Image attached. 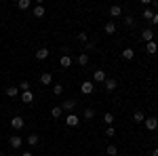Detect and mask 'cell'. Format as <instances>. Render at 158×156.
I'll return each instance as SVG.
<instances>
[{"instance_id": "cell-1", "label": "cell", "mask_w": 158, "mask_h": 156, "mask_svg": "<svg viewBox=\"0 0 158 156\" xmlns=\"http://www.w3.org/2000/svg\"><path fill=\"white\" fill-rule=\"evenodd\" d=\"M93 91H95V82L93 80H85L80 84V93L82 95H93Z\"/></svg>"}, {"instance_id": "cell-2", "label": "cell", "mask_w": 158, "mask_h": 156, "mask_svg": "<svg viewBox=\"0 0 158 156\" xmlns=\"http://www.w3.org/2000/svg\"><path fill=\"white\" fill-rule=\"evenodd\" d=\"M143 127H146L148 131H152V133L158 131V118H156V116H150V118H146V120H143Z\"/></svg>"}, {"instance_id": "cell-3", "label": "cell", "mask_w": 158, "mask_h": 156, "mask_svg": "<svg viewBox=\"0 0 158 156\" xmlns=\"http://www.w3.org/2000/svg\"><path fill=\"white\" fill-rule=\"evenodd\" d=\"M49 55H51V51L47 47H40V48H36V51H34V57H36L38 61H44Z\"/></svg>"}, {"instance_id": "cell-4", "label": "cell", "mask_w": 158, "mask_h": 156, "mask_svg": "<svg viewBox=\"0 0 158 156\" xmlns=\"http://www.w3.org/2000/svg\"><path fill=\"white\" fill-rule=\"evenodd\" d=\"M11 127L15 129V131H21V129L25 127V120L21 118V116H13L11 118Z\"/></svg>"}, {"instance_id": "cell-5", "label": "cell", "mask_w": 158, "mask_h": 156, "mask_svg": "<svg viewBox=\"0 0 158 156\" xmlns=\"http://www.w3.org/2000/svg\"><path fill=\"white\" fill-rule=\"evenodd\" d=\"M9 145L15 148V150H19V148L23 145V137H19V135H11V137H9Z\"/></svg>"}, {"instance_id": "cell-6", "label": "cell", "mask_w": 158, "mask_h": 156, "mask_svg": "<svg viewBox=\"0 0 158 156\" xmlns=\"http://www.w3.org/2000/svg\"><path fill=\"white\" fill-rule=\"evenodd\" d=\"M78 122H80V116H76L74 112H70V114L65 116V124H68V127H78Z\"/></svg>"}, {"instance_id": "cell-7", "label": "cell", "mask_w": 158, "mask_h": 156, "mask_svg": "<svg viewBox=\"0 0 158 156\" xmlns=\"http://www.w3.org/2000/svg\"><path fill=\"white\" fill-rule=\"evenodd\" d=\"M106 78H108V76H106V72H103V70H95V72H93V82H106Z\"/></svg>"}, {"instance_id": "cell-8", "label": "cell", "mask_w": 158, "mask_h": 156, "mask_svg": "<svg viewBox=\"0 0 158 156\" xmlns=\"http://www.w3.org/2000/svg\"><path fill=\"white\" fill-rule=\"evenodd\" d=\"M74 108H76V99H68V101H63V103H61V110H63V112H68V114H70Z\"/></svg>"}, {"instance_id": "cell-9", "label": "cell", "mask_w": 158, "mask_h": 156, "mask_svg": "<svg viewBox=\"0 0 158 156\" xmlns=\"http://www.w3.org/2000/svg\"><path fill=\"white\" fill-rule=\"evenodd\" d=\"M141 40H143V42H152V40H154V32H152V27H146V30L141 32Z\"/></svg>"}, {"instance_id": "cell-10", "label": "cell", "mask_w": 158, "mask_h": 156, "mask_svg": "<svg viewBox=\"0 0 158 156\" xmlns=\"http://www.w3.org/2000/svg\"><path fill=\"white\" fill-rule=\"evenodd\" d=\"M6 97H11V99H15V97H19V86H15V84H11V86H6Z\"/></svg>"}, {"instance_id": "cell-11", "label": "cell", "mask_w": 158, "mask_h": 156, "mask_svg": "<svg viewBox=\"0 0 158 156\" xmlns=\"http://www.w3.org/2000/svg\"><path fill=\"white\" fill-rule=\"evenodd\" d=\"M122 59H127V61H131V59H135V48H131V47H127L124 51H122Z\"/></svg>"}, {"instance_id": "cell-12", "label": "cell", "mask_w": 158, "mask_h": 156, "mask_svg": "<svg viewBox=\"0 0 158 156\" xmlns=\"http://www.w3.org/2000/svg\"><path fill=\"white\" fill-rule=\"evenodd\" d=\"M106 89H108V91H116V86H118V80H116V78H106Z\"/></svg>"}, {"instance_id": "cell-13", "label": "cell", "mask_w": 158, "mask_h": 156, "mask_svg": "<svg viewBox=\"0 0 158 156\" xmlns=\"http://www.w3.org/2000/svg\"><path fill=\"white\" fill-rule=\"evenodd\" d=\"M21 101H23V103H32V101H34V93H32V91H23V93H21Z\"/></svg>"}, {"instance_id": "cell-14", "label": "cell", "mask_w": 158, "mask_h": 156, "mask_svg": "<svg viewBox=\"0 0 158 156\" xmlns=\"http://www.w3.org/2000/svg\"><path fill=\"white\" fill-rule=\"evenodd\" d=\"M32 6V0H17V9L19 11H27Z\"/></svg>"}, {"instance_id": "cell-15", "label": "cell", "mask_w": 158, "mask_h": 156, "mask_svg": "<svg viewBox=\"0 0 158 156\" xmlns=\"http://www.w3.org/2000/svg\"><path fill=\"white\" fill-rule=\"evenodd\" d=\"M146 51L150 53V55H156L158 53V44L154 42V40H152V42H146Z\"/></svg>"}, {"instance_id": "cell-16", "label": "cell", "mask_w": 158, "mask_h": 156, "mask_svg": "<svg viewBox=\"0 0 158 156\" xmlns=\"http://www.w3.org/2000/svg\"><path fill=\"white\" fill-rule=\"evenodd\" d=\"M59 63H61V68H70V65H72V57H70V55H61Z\"/></svg>"}, {"instance_id": "cell-17", "label": "cell", "mask_w": 158, "mask_h": 156, "mask_svg": "<svg viewBox=\"0 0 158 156\" xmlns=\"http://www.w3.org/2000/svg\"><path fill=\"white\" fill-rule=\"evenodd\" d=\"M110 15H112V17H120L122 15V6H118V4L110 6Z\"/></svg>"}, {"instance_id": "cell-18", "label": "cell", "mask_w": 158, "mask_h": 156, "mask_svg": "<svg viewBox=\"0 0 158 156\" xmlns=\"http://www.w3.org/2000/svg\"><path fill=\"white\" fill-rule=\"evenodd\" d=\"M103 32H106V34H116V23H114V21H108L106 27H103Z\"/></svg>"}, {"instance_id": "cell-19", "label": "cell", "mask_w": 158, "mask_h": 156, "mask_svg": "<svg viewBox=\"0 0 158 156\" xmlns=\"http://www.w3.org/2000/svg\"><path fill=\"white\" fill-rule=\"evenodd\" d=\"M40 82H42V84H51V82H53V74H51V72H44L42 76H40Z\"/></svg>"}, {"instance_id": "cell-20", "label": "cell", "mask_w": 158, "mask_h": 156, "mask_svg": "<svg viewBox=\"0 0 158 156\" xmlns=\"http://www.w3.org/2000/svg\"><path fill=\"white\" fill-rule=\"evenodd\" d=\"M133 120H135V122H137V124H141V122H143V120H146V114H143V112H139V110H137V112H135V114H133Z\"/></svg>"}, {"instance_id": "cell-21", "label": "cell", "mask_w": 158, "mask_h": 156, "mask_svg": "<svg viewBox=\"0 0 158 156\" xmlns=\"http://www.w3.org/2000/svg\"><path fill=\"white\" fill-rule=\"evenodd\" d=\"M34 17H38V19L44 17V6H42V4H36V6H34Z\"/></svg>"}, {"instance_id": "cell-22", "label": "cell", "mask_w": 158, "mask_h": 156, "mask_svg": "<svg viewBox=\"0 0 158 156\" xmlns=\"http://www.w3.org/2000/svg\"><path fill=\"white\" fill-rule=\"evenodd\" d=\"M103 122H106L108 127H112V124H114V114H112V112H106V114H103Z\"/></svg>"}, {"instance_id": "cell-23", "label": "cell", "mask_w": 158, "mask_h": 156, "mask_svg": "<svg viewBox=\"0 0 158 156\" xmlns=\"http://www.w3.org/2000/svg\"><path fill=\"white\" fill-rule=\"evenodd\" d=\"M106 154L108 156H118V148H116L114 144H110L108 148H106Z\"/></svg>"}, {"instance_id": "cell-24", "label": "cell", "mask_w": 158, "mask_h": 156, "mask_svg": "<svg viewBox=\"0 0 158 156\" xmlns=\"http://www.w3.org/2000/svg\"><path fill=\"white\" fill-rule=\"evenodd\" d=\"M25 141H27L30 145H36L38 141H40V137H38L36 133H32V135H27V139H25Z\"/></svg>"}, {"instance_id": "cell-25", "label": "cell", "mask_w": 158, "mask_h": 156, "mask_svg": "<svg viewBox=\"0 0 158 156\" xmlns=\"http://www.w3.org/2000/svg\"><path fill=\"white\" fill-rule=\"evenodd\" d=\"M61 114H63V110H61V106H55V108H51V116H53V118H59Z\"/></svg>"}, {"instance_id": "cell-26", "label": "cell", "mask_w": 158, "mask_h": 156, "mask_svg": "<svg viewBox=\"0 0 158 156\" xmlns=\"http://www.w3.org/2000/svg\"><path fill=\"white\" fill-rule=\"evenodd\" d=\"M78 63H80L82 68L89 65V55H86V53H80V55H78Z\"/></svg>"}, {"instance_id": "cell-27", "label": "cell", "mask_w": 158, "mask_h": 156, "mask_svg": "<svg viewBox=\"0 0 158 156\" xmlns=\"http://www.w3.org/2000/svg\"><path fill=\"white\" fill-rule=\"evenodd\" d=\"M141 17H143V19H148V21H152V17H154V11H152V9H143Z\"/></svg>"}, {"instance_id": "cell-28", "label": "cell", "mask_w": 158, "mask_h": 156, "mask_svg": "<svg viewBox=\"0 0 158 156\" xmlns=\"http://www.w3.org/2000/svg\"><path fill=\"white\" fill-rule=\"evenodd\" d=\"M95 118V110L93 108H86L85 110V120H93Z\"/></svg>"}, {"instance_id": "cell-29", "label": "cell", "mask_w": 158, "mask_h": 156, "mask_svg": "<svg viewBox=\"0 0 158 156\" xmlns=\"http://www.w3.org/2000/svg\"><path fill=\"white\" fill-rule=\"evenodd\" d=\"M61 93H63V84H53V95L59 97Z\"/></svg>"}, {"instance_id": "cell-30", "label": "cell", "mask_w": 158, "mask_h": 156, "mask_svg": "<svg viewBox=\"0 0 158 156\" xmlns=\"http://www.w3.org/2000/svg\"><path fill=\"white\" fill-rule=\"evenodd\" d=\"M124 23L129 25V27H135V17L133 15H127V17H124Z\"/></svg>"}, {"instance_id": "cell-31", "label": "cell", "mask_w": 158, "mask_h": 156, "mask_svg": "<svg viewBox=\"0 0 158 156\" xmlns=\"http://www.w3.org/2000/svg\"><path fill=\"white\" fill-rule=\"evenodd\" d=\"M17 86H19V91H21V93H23V91H30V82H27V80H21Z\"/></svg>"}, {"instance_id": "cell-32", "label": "cell", "mask_w": 158, "mask_h": 156, "mask_svg": "<svg viewBox=\"0 0 158 156\" xmlns=\"http://www.w3.org/2000/svg\"><path fill=\"white\" fill-rule=\"evenodd\" d=\"M114 135H116V129L114 127H108L106 129V137H114Z\"/></svg>"}, {"instance_id": "cell-33", "label": "cell", "mask_w": 158, "mask_h": 156, "mask_svg": "<svg viewBox=\"0 0 158 156\" xmlns=\"http://www.w3.org/2000/svg\"><path fill=\"white\" fill-rule=\"evenodd\" d=\"M78 40H80V42H89V34H85V32H82V34H78Z\"/></svg>"}, {"instance_id": "cell-34", "label": "cell", "mask_w": 158, "mask_h": 156, "mask_svg": "<svg viewBox=\"0 0 158 156\" xmlns=\"http://www.w3.org/2000/svg\"><path fill=\"white\" fill-rule=\"evenodd\" d=\"M93 48H95V42H93V40H91V42H86L85 51H93Z\"/></svg>"}, {"instance_id": "cell-35", "label": "cell", "mask_w": 158, "mask_h": 156, "mask_svg": "<svg viewBox=\"0 0 158 156\" xmlns=\"http://www.w3.org/2000/svg\"><path fill=\"white\" fill-rule=\"evenodd\" d=\"M152 25H158V13H154V17H152Z\"/></svg>"}, {"instance_id": "cell-36", "label": "cell", "mask_w": 158, "mask_h": 156, "mask_svg": "<svg viewBox=\"0 0 158 156\" xmlns=\"http://www.w3.org/2000/svg\"><path fill=\"white\" fill-rule=\"evenodd\" d=\"M152 156H158V148H154V150H152Z\"/></svg>"}, {"instance_id": "cell-37", "label": "cell", "mask_w": 158, "mask_h": 156, "mask_svg": "<svg viewBox=\"0 0 158 156\" xmlns=\"http://www.w3.org/2000/svg\"><path fill=\"white\" fill-rule=\"evenodd\" d=\"M21 156H34V154H32V152H23Z\"/></svg>"}, {"instance_id": "cell-38", "label": "cell", "mask_w": 158, "mask_h": 156, "mask_svg": "<svg viewBox=\"0 0 158 156\" xmlns=\"http://www.w3.org/2000/svg\"><path fill=\"white\" fill-rule=\"evenodd\" d=\"M154 42H156V44H158V36H154Z\"/></svg>"}, {"instance_id": "cell-39", "label": "cell", "mask_w": 158, "mask_h": 156, "mask_svg": "<svg viewBox=\"0 0 158 156\" xmlns=\"http://www.w3.org/2000/svg\"><path fill=\"white\" fill-rule=\"evenodd\" d=\"M0 156H4V154H2V152H0Z\"/></svg>"}]
</instances>
